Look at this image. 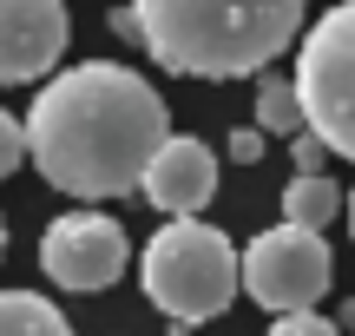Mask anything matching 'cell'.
<instances>
[{
    "label": "cell",
    "mask_w": 355,
    "mask_h": 336,
    "mask_svg": "<svg viewBox=\"0 0 355 336\" xmlns=\"http://www.w3.org/2000/svg\"><path fill=\"white\" fill-rule=\"evenodd\" d=\"M309 0H132L139 40L178 79L263 73L296 33Z\"/></svg>",
    "instance_id": "7a4b0ae2"
},
{
    "label": "cell",
    "mask_w": 355,
    "mask_h": 336,
    "mask_svg": "<svg viewBox=\"0 0 355 336\" xmlns=\"http://www.w3.org/2000/svg\"><path fill=\"white\" fill-rule=\"evenodd\" d=\"M0 336H73V324L33 290H0Z\"/></svg>",
    "instance_id": "30bf717a"
},
{
    "label": "cell",
    "mask_w": 355,
    "mask_h": 336,
    "mask_svg": "<svg viewBox=\"0 0 355 336\" xmlns=\"http://www.w3.org/2000/svg\"><path fill=\"white\" fill-rule=\"evenodd\" d=\"M322 158H329V152H322V145L303 132V139H296V171H303V178H316V165H322Z\"/></svg>",
    "instance_id": "9a60e30c"
},
{
    "label": "cell",
    "mask_w": 355,
    "mask_h": 336,
    "mask_svg": "<svg viewBox=\"0 0 355 336\" xmlns=\"http://www.w3.org/2000/svg\"><path fill=\"white\" fill-rule=\"evenodd\" d=\"M139 277H145V297L178 324V336L198 330V324H217L237 297V244H230L217 224L204 218H171L165 231L145 244L139 258Z\"/></svg>",
    "instance_id": "3957f363"
},
{
    "label": "cell",
    "mask_w": 355,
    "mask_h": 336,
    "mask_svg": "<svg viewBox=\"0 0 355 336\" xmlns=\"http://www.w3.org/2000/svg\"><path fill=\"white\" fill-rule=\"evenodd\" d=\"M349 231H355V192H349Z\"/></svg>",
    "instance_id": "2e32d148"
},
{
    "label": "cell",
    "mask_w": 355,
    "mask_h": 336,
    "mask_svg": "<svg viewBox=\"0 0 355 336\" xmlns=\"http://www.w3.org/2000/svg\"><path fill=\"white\" fill-rule=\"evenodd\" d=\"M336 277V258L316 231H296V224H270V231L250 237V251L237 258V284L250 290V303L277 317H296V310H316V297L329 290Z\"/></svg>",
    "instance_id": "5b68a950"
},
{
    "label": "cell",
    "mask_w": 355,
    "mask_h": 336,
    "mask_svg": "<svg viewBox=\"0 0 355 336\" xmlns=\"http://www.w3.org/2000/svg\"><path fill=\"white\" fill-rule=\"evenodd\" d=\"M296 126H303L296 86H290L283 73H263V79H257V132L270 139V132H296Z\"/></svg>",
    "instance_id": "8fae6325"
},
{
    "label": "cell",
    "mask_w": 355,
    "mask_h": 336,
    "mask_svg": "<svg viewBox=\"0 0 355 336\" xmlns=\"http://www.w3.org/2000/svg\"><path fill=\"white\" fill-rule=\"evenodd\" d=\"M20 126H26L33 171L66 198L139 192L145 165L171 139V112L152 92V79H139L119 60H86L53 73L33 92V112Z\"/></svg>",
    "instance_id": "6da1fadb"
},
{
    "label": "cell",
    "mask_w": 355,
    "mask_h": 336,
    "mask_svg": "<svg viewBox=\"0 0 355 336\" xmlns=\"http://www.w3.org/2000/svg\"><path fill=\"white\" fill-rule=\"evenodd\" d=\"M66 53V0H0V86L46 79Z\"/></svg>",
    "instance_id": "52a82bcc"
},
{
    "label": "cell",
    "mask_w": 355,
    "mask_h": 336,
    "mask_svg": "<svg viewBox=\"0 0 355 336\" xmlns=\"http://www.w3.org/2000/svg\"><path fill=\"white\" fill-rule=\"evenodd\" d=\"M270 336H343V330H336L329 317H316V310H296V317H277Z\"/></svg>",
    "instance_id": "4fadbf2b"
},
{
    "label": "cell",
    "mask_w": 355,
    "mask_h": 336,
    "mask_svg": "<svg viewBox=\"0 0 355 336\" xmlns=\"http://www.w3.org/2000/svg\"><path fill=\"white\" fill-rule=\"evenodd\" d=\"M20 158H26V126L0 106V178H13V171H20Z\"/></svg>",
    "instance_id": "7c38bea8"
},
{
    "label": "cell",
    "mask_w": 355,
    "mask_h": 336,
    "mask_svg": "<svg viewBox=\"0 0 355 336\" xmlns=\"http://www.w3.org/2000/svg\"><path fill=\"white\" fill-rule=\"evenodd\" d=\"M139 192L152 198L165 218H198V211L217 198V158H211V145L165 139V145H158V158L145 165Z\"/></svg>",
    "instance_id": "ba28073f"
},
{
    "label": "cell",
    "mask_w": 355,
    "mask_h": 336,
    "mask_svg": "<svg viewBox=\"0 0 355 336\" xmlns=\"http://www.w3.org/2000/svg\"><path fill=\"white\" fill-rule=\"evenodd\" d=\"M230 158H237V165H257V158H263V132L237 126V132H230Z\"/></svg>",
    "instance_id": "5bb4252c"
},
{
    "label": "cell",
    "mask_w": 355,
    "mask_h": 336,
    "mask_svg": "<svg viewBox=\"0 0 355 336\" xmlns=\"http://www.w3.org/2000/svg\"><path fill=\"white\" fill-rule=\"evenodd\" d=\"M296 106L303 132L336 158H355V0L329 7L296 47Z\"/></svg>",
    "instance_id": "277c9868"
},
{
    "label": "cell",
    "mask_w": 355,
    "mask_h": 336,
    "mask_svg": "<svg viewBox=\"0 0 355 336\" xmlns=\"http://www.w3.org/2000/svg\"><path fill=\"white\" fill-rule=\"evenodd\" d=\"M0 258H7V224H0Z\"/></svg>",
    "instance_id": "e0dca14e"
},
{
    "label": "cell",
    "mask_w": 355,
    "mask_h": 336,
    "mask_svg": "<svg viewBox=\"0 0 355 336\" xmlns=\"http://www.w3.org/2000/svg\"><path fill=\"white\" fill-rule=\"evenodd\" d=\"M125 264H132L125 224L105 218V211H66L40 237V271L60 290H105L125 277Z\"/></svg>",
    "instance_id": "8992f818"
},
{
    "label": "cell",
    "mask_w": 355,
    "mask_h": 336,
    "mask_svg": "<svg viewBox=\"0 0 355 336\" xmlns=\"http://www.w3.org/2000/svg\"><path fill=\"white\" fill-rule=\"evenodd\" d=\"M336 211H343V192H336L322 171H316V178L296 171V178L283 185V224H296V231H316V237H322V231L336 224Z\"/></svg>",
    "instance_id": "9c48e42d"
}]
</instances>
